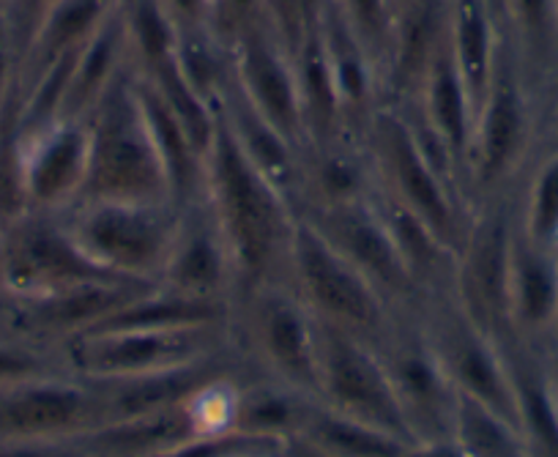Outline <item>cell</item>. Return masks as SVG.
<instances>
[{
  "mask_svg": "<svg viewBox=\"0 0 558 457\" xmlns=\"http://www.w3.org/2000/svg\"><path fill=\"white\" fill-rule=\"evenodd\" d=\"M118 7L121 0H56L20 63V91L39 80L52 63L77 52Z\"/></svg>",
  "mask_w": 558,
  "mask_h": 457,
  "instance_id": "27",
  "label": "cell"
},
{
  "mask_svg": "<svg viewBox=\"0 0 558 457\" xmlns=\"http://www.w3.org/2000/svg\"><path fill=\"white\" fill-rule=\"evenodd\" d=\"M315 25H318L320 47H324L326 63H329V74L335 80L342 118H345V132L359 140L367 118L384 101L380 72L373 58H369V52L364 50L362 41L356 39V34L348 28L335 0H324V9H320Z\"/></svg>",
  "mask_w": 558,
  "mask_h": 457,
  "instance_id": "21",
  "label": "cell"
},
{
  "mask_svg": "<svg viewBox=\"0 0 558 457\" xmlns=\"http://www.w3.org/2000/svg\"><path fill=\"white\" fill-rule=\"evenodd\" d=\"M553 395H556L558 406V359H553Z\"/></svg>",
  "mask_w": 558,
  "mask_h": 457,
  "instance_id": "47",
  "label": "cell"
},
{
  "mask_svg": "<svg viewBox=\"0 0 558 457\" xmlns=\"http://www.w3.org/2000/svg\"><path fill=\"white\" fill-rule=\"evenodd\" d=\"M61 214L77 244L101 268L134 282H159L179 228L181 206L170 201H85Z\"/></svg>",
  "mask_w": 558,
  "mask_h": 457,
  "instance_id": "7",
  "label": "cell"
},
{
  "mask_svg": "<svg viewBox=\"0 0 558 457\" xmlns=\"http://www.w3.org/2000/svg\"><path fill=\"white\" fill-rule=\"evenodd\" d=\"M244 457H282V455H244Z\"/></svg>",
  "mask_w": 558,
  "mask_h": 457,
  "instance_id": "51",
  "label": "cell"
},
{
  "mask_svg": "<svg viewBox=\"0 0 558 457\" xmlns=\"http://www.w3.org/2000/svg\"><path fill=\"white\" fill-rule=\"evenodd\" d=\"M547 148H558V99H556V107H553V112H550V121H547L539 154H542V151H547ZM539 154H536V157H539Z\"/></svg>",
  "mask_w": 558,
  "mask_h": 457,
  "instance_id": "46",
  "label": "cell"
},
{
  "mask_svg": "<svg viewBox=\"0 0 558 457\" xmlns=\"http://www.w3.org/2000/svg\"><path fill=\"white\" fill-rule=\"evenodd\" d=\"M553 359H558V324H556V335H553Z\"/></svg>",
  "mask_w": 558,
  "mask_h": 457,
  "instance_id": "50",
  "label": "cell"
},
{
  "mask_svg": "<svg viewBox=\"0 0 558 457\" xmlns=\"http://www.w3.org/2000/svg\"><path fill=\"white\" fill-rule=\"evenodd\" d=\"M501 34L504 23L490 0H449V47L476 110L490 85Z\"/></svg>",
  "mask_w": 558,
  "mask_h": 457,
  "instance_id": "29",
  "label": "cell"
},
{
  "mask_svg": "<svg viewBox=\"0 0 558 457\" xmlns=\"http://www.w3.org/2000/svg\"><path fill=\"white\" fill-rule=\"evenodd\" d=\"M318 375L320 406L416 444L389 373L367 342L318 321Z\"/></svg>",
  "mask_w": 558,
  "mask_h": 457,
  "instance_id": "13",
  "label": "cell"
},
{
  "mask_svg": "<svg viewBox=\"0 0 558 457\" xmlns=\"http://www.w3.org/2000/svg\"><path fill=\"white\" fill-rule=\"evenodd\" d=\"M107 424L99 386L74 373L0 389V438H74Z\"/></svg>",
  "mask_w": 558,
  "mask_h": 457,
  "instance_id": "15",
  "label": "cell"
},
{
  "mask_svg": "<svg viewBox=\"0 0 558 457\" xmlns=\"http://www.w3.org/2000/svg\"><path fill=\"white\" fill-rule=\"evenodd\" d=\"M23 184L31 212H69L88 179V121L50 123L31 137H20Z\"/></svg>",
  "mask_w": 558,
  "mask_h": 457,
  "instance_id": "18",
  "label": "cell"
},
{
  "mask_svg": "<svg viewBox=\"0 0 558 457\" xmlns=\"http://www.w3.org/2000/svg\"><path fill=\"white\" fill-rule=\"evenodd\" d=\"M197 435L190 400L162 411L105 424L85 435L94 457H162Z\"/></svg>",
  "mask_w": 558,
  "mask_h": 457,
  "instance_id": "28",
  "label": "cell"
},
{
  "mask_svg": "<svg viewBox=\"0 0 558 457\" xmlns=\"http://www.w3.org/2000/svg\"><path fill=\"white\" fill-rule=\"evenodd\" d=\"M299 435L331 457H400L408 446V441L342 417L318 400L310 402Z\"/></svg>",
  "mask_w": 558,
  "mask_h": 457,
  "instance_id": "31",
  "label": "cell"
},
{
  "mask_svg": "<svg viewBox=\"0 0 558 457\" xmlns=\"http://www.w3.org/2000/svg\"><path fill=\"white\" fill-rule=\"evenodd\" d=\"M157 285L195 299H219L233 304V257L203 192L181 206L173 246Z\"/></svg>",
  "mask_w": 558,
  "mask_h": 457,
  "instance_id": "17",
  "label": "cell"
},
{
  "mask_svg": "<svg viewBox=\"0 0 558 457\" xmlns=\"http://www.w3.org/2000/svg\"><path fill=\"white\" fill-rule=\"evenodd\" d=\"M504 31L547 129L558 99V0H507Z\"/></svg>",
  "mask_w": 558,
  "mask_h": 457,
  "instance_id": "22",
  "label": "cell"
},
{
  "mask_svg": "<svg viewBox=\"0 0 558 457\" xmlns=\"http://www.w3.org/2000/svg\"><path fill=\"white\" fill-rule=\"evenodd\" d=\"M58 373H69L61 348L25 340V337L0 340V389Z\"/></svg>",
  "mask_w": 558,
  "mask_h": 457,
  "instance_id": "36",
  "label": "cell"
},
{
  "mask_svg": "<svg viewBox=\"0 0 558 457\" xmlns=\"http://www.w3.org/2000/svg\"><path fill=\"white\" fill-rule=\"evenodd\" d=\"M175 28H211V0H159Z\"/></svg>",
  "mask_w": 558,
  "mask_h": 457,
  "instance_id": "41",
  "label": "cell"
},
{
  "mask_svg": "<svg viewBox=\"0 0 558 457\" xmlns=\"http://www.w3.org/2000/svg\"><path fill=\"white\" fill-rule=\"evenodd\" d=\"M310 402H313L310 397L255 375L241 384L239 397H235L233 430L260 435V438L288 441L302 430Z\"/></svg>",
  "mask_w": 558,
  "mask_h": 457,
  "instance_id": "30",
  "label": "cell"
},
{
  "mask_svg": "<svg viewBox=\"0 0 558 457\" xmlns=\"http://www.w3.org/2000/svg\"><path fill=\"white\" fill-rule=\"evenodd\" d=\"M217 112L222 121L228 123L230 134L244 151V157L271 181L277 190L286 192L293 203H299V192H302V157L304 148L279 132L271 121L260 116L239 91V85L230 83L228 94L219 101Z\"/></svg>",
  "mask_w": 558,
  "mask_h": 457,
  "instance_id": "24",
  "label": "cell"
},
{
  "mask_svg": "<svg viewBox=\"0 0 558 457\" xmlns=\"http://www.w3.org/2000/svg\"><path fill=\"white\" fill-rule=\"evenodd\" d=\"M20 96V56L14 50L9 31L0 20V118Z\"/></svg>",
  "mask_w": 558,
  "mask_h": 457,
  "instance_id": "40",
  "label": "cell"
},
{
  "mask_svg": "<svg viewBox=\"0 0 558 457\" xmlns=\"http://www.w3.org/2000/svg\"><path fill=\"white\" fill-rule=\"evenodd\" d=\"M9 337H23V335H20L17 308H14V301L0 290V340H9ZM25 340H28V337H25Z\"/></svg>",
  "mask_w": 558,
  "mask_h": 457,
  "instance_id": "43",
  "label": "cell"
},
{
  "mask_svg": "<svg viewBox=\"0 0 558 457\" xmlns=\"http://www.w3.org/2000/svg\"><path fill=\"white\" fill-rule=\"evenodd\" d=\"M288 285L320 324L335 326L375 351L400 318L378 288L302 217L293 239Z\"/></svg>",
  "mask_w": 558,
  "mask_h": 457,
  "instance_id": "6",
  "label": "cell"
},
{
  "mask_svg": "<svg viewBox=\"0 0 558 457\" xmlns=\"http://www.w3.org/2000/svg\"><path fill=\"white\" fill-rule=\"evenodd\" d=\"M418 315H422L427 340H430L447 378L452 381L454 392L490 408L493 413H498L512 428L520 430L518 400H514V386L509 378L501 346L482 335L460 313L452 293L430 299L425 308L418 310Z\"/></svg>",
  "mask_w": 558,
  "mask_h": 457,
  "instance_id": "12",
  "label": "cell"
},
{
  "mask_svg": "<svg viewBox=\"0 0 558 457\" xmlns=\"http://www.w3.org/2000/svg\"><path fill=\"white\" fill-rule=\"evenodd\" d=\"M233 67L235 85L252 107L291 143L307 148L296 56L274 28L271 17L246 28L233 41Z\"/></svg>",
  "mask_w": 558,
  "mask_h": 457,
  "instance_id": "16",
  "label": "cell"
},
{
  "mask_svg": "<svg viewBox=\"0 0 558 457\" xmlns=\"http://www.w3.org/2000/svg\"><path fill=\"white\" fill-rule=\"evenodd\" d=\"M0 233H3V228H0Z\"/></svg>",
  "mask_w": 558,
  "mask_h": 457,
  "instance_id": "53",
  "label": "cell"
},
{
  "mask_svg": "<svg viewBox=\"0 0 558 457\" xmlns=\"http://www.w3.org/2000/svg\"><path fill=\"white\" fill-rule=\"evenodd\" d=\"M504 3H507V0H490L493 12L498 14V20H501V23H504Z\"/></svg>",
  "mask_w": 558,
  "mask_h": 457,
  "instance_id": "49",
  "label": "cell"
},
{
  "mask_svg": "<svg viewBox=\"0 0 558 457\" xmlns=\"http://www.w3.org/2000/svg\"><path fill=\"white\" fill-rule=\"evenodd\" d=\"M299 217L353 263L397 313H418L425 308V293L418 290L389 225L380 217L373 192L340 206L299 208Z\"/></svg>",
  "mask_w": 558,
  "mask_h": 457,
  "instance_id": "11",
  "label": "cell"
},
{
  "mask_svg": "<svg viewBox=\"0 0 558 457\" xmlns=\"http://www.w3.org/2000/svg\"><path fill=\"white\" fill-rule=\"evenodd\" d=\"M129 69H132V56H129L126 23H123V9L118 7L110 14V20L74 56L61 118H72V121L88 118L90 110L101 101V96Z\"/></svg>",
  "mask_w": 558,
  "mask_h": 457,
  "instance_id": "26",
  "label": "cell"
},
{
  "mask_svg": "<svg viewBox=\"0 0 558 457\" xmlns=\"http://www.w3.org/2000/svg\"><path fill=\"white\" fill-rule=\"evenodd\" d=\"M56 0H3L0 7V20L7 25L9 39H12L14 50H17L20 63H23L25 52H28L31 41H34L36 31H39L41 20L50 12Z\"/></svg>",
  "mask_w": 558,
  "mask_h": 457,
  "instance_id": "38",
  "label": "cell"
},
{
  "mask_svg": "<svg viewBox=\"0 0 558 457\" xmlns=\"http://www.w3.org/2000/svg\"><path fill=\"white\" fill-rule=\"evenodd\" d=\"M408 3H411V0H389V7H391V12H395V17L408 7Z\"/></svg>",
  "mask_w": 558,
  "mask_h": 457,
  "instance_id": "48",
  "label": "cell"
},
{
  "mask_svg": "<svg viewBox=\"0 0 558 457\" xmlns=\"http://www.w3.org/2000/svg\"><path fill=\"white\" fill-rule=\"evenodd\" d=\"M235 351L260 378L318 400V318L288 282H268L233 301Z\"/></svg>",
  "mask_w": 558,
  "mask_h": 457,
  "instance_id": "5",
  "label": "cell"
},
{
  "mask_svg": "<svg viewBox=\"0 0 558 457\" xmlns=\"http://www.w3.org/2000/svg\"><path fill=\"white\" fill-rule=\"evenodd\" d=\"M449 39V0H411L395 17L384 101H411L427 67Z\"/></svg>",
  "mask_w": 558,
  "mask_h": 457,
  "instance_id": "23",
  "label": "cell"
},
{
  "mask_svg": "<svg viewBox=\"0 0 558 457\" xmlns=\"http://www.w3.org/2000/svg\"><path fill=\"white\" fill-rule=\"evenodd\" d=\"M520 225L534 241L558 246V148L542 151L520 184Z\"/></svg>",
  "mask_w": 558,
  "mask_h": 457,
  "instance_id": "33",
  "label": "cell"
},
{
  "mask_svg": "<svg viewBox=\"0 0 558 457\" xmlns=\"http://www.w3.org/2000/svg\"><path fill=\"white\" fill-rule=\"evenodd\" d=\"M518 201L520 187L476 203L471 228L454 261V304L498 346L514 337L509 313V257Z\"/></svg>",
  "mask_w": 558,
  "mask_h": 457,
  "instance_id": "8",
  "label": "cell"
},
{
  "mask_svg": "<svg viewBox=\"0 0 558 457\" xmlns=\"http://www.w3.org/2000/svg\"><path fill=\"white\" fill-rule=\"evenodd\" d=\"M418 116L444 148L452 154L463 187L469 192V168H471V148H474V129H476V105L465 88L463 77L458 72V63L452 58V47L447 45L438 50L427 67L425 77L418 83L416 96L411 101H402ZM471 201V197H469Z\"/></svg>",
  "mask_w": 558,
  "mask_h": 457,
  "instance_id": "20",
  "label": "cell"
},
{
  "mask_svg": "<svg viewBox=\"0 0 558 457\" xmlns=\"http://www.w3.org/2000/svg\"><path fill=\"white\" fill-rule=\"evenodd\" d=\"M340 14L345 17L348 28L356 34L364 50L369 52L373 63L380 72V88H384L386 67L391 56V36H395V12L389 0H335Z\"/></svg>",
  "mask_w": 558,
  "mask_h": 457,
  "instance_id": "35",
  "label": "cell"
},
{
  "mask_svg": "<svg viewBox=\"0 0 558 457\" xmlns=\"http://www.w3.org/2000/svg\"><path fill=\"white\" fill-rule=\"evenodd\" d=\"M271 17V0H211V28L233 45L246 28Z\"/></svg>",
  "mask_w": 558,
  "mask_h": 457,
  "instance_id": "37",
  "label": "cell"
},
{
  "mask_svg": "<svg viewBox=\"0 0 558 457\" xmlns=\"http://www.w3.org/2000/svg\"><path fill=\"white\" fill-rule=\"evenodd\" d=\"M542 110L525 85L512 41L504 31L490 85L476 110L469 168V197L474 206L523 184V176L542 148Z\"/></svg>",
  "mask_w": 558,
  "mask_h": 457,
  "instance_id": "4",
  "label": "cell"
},
{
  "mask_svg": "<svg viewBox=\"0 0 558 457\" xmlns=\"http://www.w3.org/2000/svg\"><path fill=\"white\" fill-rule=\"evenodd\" d=\"M228 348H233L230 324H208L184 329L90 332L63 342L61 353L69 373L90 381H116L184 368Z\"/></svg>",
  "mask_w": 558,
  "mask_h": 457,
  "instance_id": "10",
  "label": "cell"
},
{
  "mask_svg": "<svg viewBox=\"0 0 558 457\" xmlns=\"http://www.w3.org/2000/svg\"><path fill=\"white\" fill-rule=\"evenodd\" d=\"M85 121L88 179L77 203H173L162 154L134 96L132 69L101 96Z\"/></svg>",
  "mask_w": 558,
  "mask_h": 457,
  "instance_id": "3",
  "label": "cell"
},
{
  "mask_svg": "<svg viewBox=\"0 0 558 457\" xmlns=\"http://www.w3.org/2000/svg\"><path fill=\"white\" fill-rule=\"evenodd\" d=\"M0 7H3V0H0Z\"/></svg>",
  "mask_w": 558,
  "mask_h": 457,
  "instance_id": "52",
  "label": "cell"
},
{
  "mask_svg": "<svg viewBox=\"0 0 558 457\" xmlns=\"http://www.w3.org/2000/svg\"><path fill=\"white\" fill-rule=\"evenodd\" d=\"M400 457H469L454 438L447 441H416L408 444Z\"/></svg>",
  "mask_w": 558,
  "mask_h": 457,
  "instance_id": "42",
  "label": "cell"
},
{
  "mask_svg": "<svg viewBox=\"0 0 558 457\" xmlns=\"http://www.w3.org/2000/svg\"><path fill=\"white\" fill-rule=\"evenodd\" d=\"M509 313L514 337L553 357L558 324V246L531 239L520 225V214L509 257Z\"/></svg>",
  "mask_w": 558,
  "mask_h": 457,
  "instance_id": "19",
  "label": "cell"
},
{
  "mask_svg": "<svg viewBox=\"0 0 558 457\" xmlns=\"http://www.w3.org/2000/svg\"><path fill=\"white\" fill-rule=\"evenodd\" d=\"M375 190L373 165L362 140L307 145L302 157V192L296 208H326L367 197Z\"/></svg>",
  "mask_w": 558,
  "mask_h": 457,
  "instance_id": "25",
  "label": "cell"
},
{
  "mask_svg": "<svg viewBox=\"0 0 558 457\" xmlns=\"http://www.w3.org/2000/svg\"><path fill=\"white\" fill-rule=\"evenodd\" d=\"M203 195L233 257L235 299L260 285L288 282L296 203L244 157L219 112L203 159Z\"/></svg>",
  "mask_w": 558,
  "mask_h": 457,
  "instance_id": "1",
  "label": "cell"
},
{
  "mask_svg": "<svg viewBox=\"0 0 558 457\" xmlns=\"http://www.w3.org/2000/svg\"><path fill=\"white\" fill-rule=\"evenodd\" d=\"M282 457H331V455L320 452L318 446L304 441L302 435H293V438H288L286 446H282Z\"/></svg>",
  "mask_w": 558,
  "mask_h": 457,
  "instance_id": "44",
  "label": "cell"
},
{
  "mask_svg": "<svg viewBox=\"0 0 558 457\" xmlns=\"http://www.w3.org/2000/svg\"><path fill=\"white\" fill-rule=\"evenodd\" d=\"M413 441L454 438L460 395L444 373L418 313H402L378 348Z\"/></svg>",
  "mask_w": 558,
  "mask_h": 457,
  "instance_id": "14",
  "label": "cell"
},
{
  "mask_svg": "<svg viewBox=\"0 0 558 457\" xmlns=\"http://www.w3.org/2000/svg\"><path fill=\"white\" fill-rule=\"evenodd\" d=\"M454 441L469 457H531L518 428L469 397L458 400Z\"/></svg>",
  "mask_w": 558,
  "mask_h": 457,
  "instance_id": "34",
  "label": "cell"
},
{
  "mask_svg": "<svg viewBox=\"0 0 558 457\" xmlns=\"http://www.w3.org/2000/svg\"><path fill=\"white\" fill-rule=\"evenodd\" d=\"M293 3H296L299 14H302L304 28L315 25V20H318L320 9H324V0H293Z\"/></svg>",
  "mask_w": 558,
  "mask_h": 457,
  "instance_id": "45",
  "label": "cell"
},
{
  "mask_svg": "<svg viewBox=\"0 0 558 457\" xmlns=\"http://www.w3.org/2000/svg\"><path fill=\"white\" fill-rule=\"evenodd\" d=\"M101 279L123 277L77 244L61 212H25L0 233V290L17 304Z\"/></svg>",
  "mask_w": 558,
  "mask_h": 457,
  "instance_id": "9",
  "label": "cell"
},
{
  "mask_svg": "<svg viewBox=\"0 0 558 457\" xmlns=\"http://www.w3.org/2000/svg\"><path fill=\"white\" fill-rule=\"evenodd\" d=\"M359 140L373 165L375 187L416 214L458 255L474 219V203L418 143L405 107L380 101Z\"/></svg>",
  "mask_w": 558,
  "mask_h": 457,
  "instance_id": "2",
  "label": "cell"
},
{
  "mask_svg": "<svg viewBox=\"0 0 558 457\" xmlns=\"http://www.w3.org/2000/svg\"><path fill=\"white\" fill-rule=\"evenodd\" d=\"M173 58L186 83L217 110L235 77L233 45L214 28H184L175 36Z\"/></svg>",
  "mask_w": 558,
  "mask_h": 457,
  "instance_id": "32",
  "label": "cell"
},
{
  "mask_svg": "<svg viewBox=\"0 0 558 457\" xmlns=\"http://www.w3.org/2000/svg\"><path fill=\"white\" fill-rule=\"evenodd\" d=\"M0 457H94L85 435L74 438H0Z\"/></svg>",
  "mask_w": 558,
  "mask_h": 457,
  "instance_id": "39",
  "label": "cell"
}]
</instances>
